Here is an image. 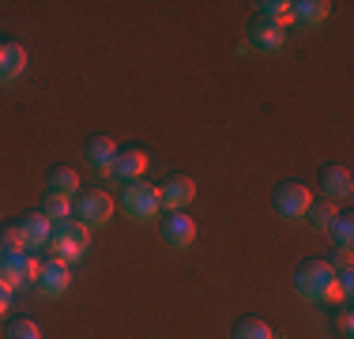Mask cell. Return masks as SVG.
Here are the masks:
<instances>
[{"mask_svg":"<svg viewBox=\"0 0 354 339\" xmlns=\"http://www.w3.org/2000/svg\"><path fill=\"white\" fill-rule=\"evenodd\" d=\"M339 271L328 260H306L298 271V294L306 302H339Z\"/></svg>","mask_w":354,"mask_h":339,"instance_id":"obj_1","label":"cell"},{"mask_svg":"<svg viewBox=\"0 0 354 339\" xmlns=\"http://www.w3.org/2000/svg\"><path fill=\"white\" fill-rule=\"evenodd\" d=\"M49 249H53L57 260L64 264H75V260L87 257L91 249V230L80 223V219H64V223H53V234H49Z\"/></svg>","mask_w":354,"mask_h":339,"instance_id":"obj_2","label":"cell"},{"mask_svg":"<svg viewBox=\"0 0 354 339\" xmlns=\"http://www.w3.org/2000/svg\"><path fill=\"white\" fill-rule=\"evenodd\" d=\"M121 211L129 219H136V223H147V219H158V211H162V200H158V189L155 185H147L140 177V181H132L129 189L121 192Z\"/></svg>","mask_w":354,"mask_h":339,"instance_id":"obj_3","label":"cell"},{"mask_svg":"<svg viewBox=\"0 0 354 339\" xmlns=\"http://www.w3.org/2000/svg\"><path fill=\"white\" fill-rule=\"evenodd\" d=\"M72 203H75V219H80L87 230H98V226H106L109 219H113V200H109V192H102V189L80 192Z\"/></svg>","mask_w":354,"mask_h":339,"instance_id":"obj_4","label":"cell"},{"mask_svg":"<svg viewBox=\"0 0 354 339\" xmlns=\"http://www.w3.org/2000/svg\"><path fill=\"white\" fill-rule=\"evenodd\" d=\"M309 208H313V189H306L301 181H286L275 189V211L286 223H306Z\"/></svg>","mask_w":354,"mask_h":339,"instance_id":"obj_5","label":"cell"},{"mask_svg":"<svg viewBox=\"0 0 354 339\" xmlns=\"http://www.w3.org/2000/svg\"><path fill=\"white\" fill-rule=\"evenodd\" d=\"M38 271H41V264H38V257L35 253H4L0 257V279H4L8 286H30V283H38Z\"/></svg>","mask_w":354,"mask_h":339,"instance_id":"obj_6","label":"cell"},{"mask_svg":"<svg viewBox=\"0 0 354 339\" xmlns=\"http://www.w3.org/2000/svg\"><path fill=\"white\" fill-rule=\"evenodd\" d=\"M38 294L41 298H64V294L72 291V264H64V260H46L38 271Z\"/></svg>","mask_w":354,"mask_h":339,"instance_id":"obj_7","label":"cell"},{"mask_svg":"<svg viewBox=\"0 0 354 339\" xmlns=\"http://www.w3.org/2000/svg\"><path fill=\"white\" fill-rule=\"evenodd\" d=\"M162 241L170 249H189L196 241V219L189 211H166L162 219Z\"/></svg>","mask_w":354,"mask_h":339,"instance_id":"obj_8","label":"cell"},{"mask_svg":"<svg viewBox=\"0 0 354 339\" xmlns=\"http://www.w3.org/2000/svg\"><path fill=\"white\" fill-rule=\"evenodd\" d=\"M147 166H151V155L143 147H121L117 158H113V177L132 185V181H140V177L147 174Z\"/></svg>","mask_w":354,"mask_h":339,"instance_id":"obj_9","label":"cell"},{"mask_svg":"<svg viewBox=\"0 0 354 339\" xmlns=\"http://www.w3.org/2000/svg\"><path fill=\"white\" fill-rule=\"evenodd\" d=\"M249 42H252V49H260V53H279V49L286 46V30L279 27V23H272V19H252V27H249Z\"/></svg>","mask_w":354,"mask_h":339,"instance_id":"obj_10","label":"cell"},{"mask_svg":"<svg viewBox=\"0 0 354 339\" xmlns=\"http://www.w3.org/2000/svg\"><path fill=\"white\" fill-rule=\"evenodd\" d=\"M351 189H354V177H351L347 166H324L320 170V196L324 200L339 203V200L351 196Z\"/></svg>","mask_w":354,"mask_h":339,"instance_id":"obj_11","label":"cell"},{"mask_svg":"<svg viewBox=\"0 0 354 339\" xmlns=\"http://www.w3.org/2000/svg\"><path fill=\"white\" fill-rule=\"evenodd\" d=\"M158 200H162L166 211H185L196 200V185H192V177H170V181L158 189Z\"/></svg>","mask_w":354,"mask_h":339,"instance_id":"obj_12","label":"cell"},{"mask_svg":"<svg viewBox=\"0 0 354 339\" xmlns=\"http://www.w3.org/2000/svg\"><path fill=\"white\" fill-rule=\"evenodd\" d=\"M83 155H87V166L95 170V174H113L117 143L109 140V136H91L87 147H83Z\"/></svg>","mask_w":354,"mask_h":339,"instance_id":"obj_13","label":"cell"},{"mask_svg":"<svg viewBox=\"0 0 354 339\" xmlns=\"http://www.w3.org/2000/svg\"><path fill=\"white\" fill-rule=\"evenodd\" d=\"M27 72V49L19 42H0V83H15Z\"/></svg>","mask_w":354,"mask_h":339,"instance_id":"obj_14","label":"cell"},{"mask_svg":"<svg viewBox=\"0 0 354 339\" xmlns=\"http://www.w3.org/2000/svg\"><path fill=\"white\" fill-rule=\"evenodd\" d=\"M19 230H23V241H27V249L35 253V249H46V245H49L53 223H49V219L41 215V211H30V215H23Z\"/></svg>","mask_w":354,"mask_h":339,"instance_id":"obj_15","label":"cell"},{"mask_svg":"<svg viewBox=\"0 0 354 339\" xmlns=\"http://www.w3.org/2000/svg\"><path fill=\"white\" fill-rule=\"evenodd\" d=\"M290 12L294 23H301V27H320L332 15V4L328 0H298V4H290Z\"/></svg>","mask_w":354,"mask_h":339,"instance_id":"obj_16","label":"cell"},{"mask_svg":"<svg viewBox=\"0 0 354 339\" xmlns=\"http://www.w3.org/2000/svg\"><path fill=\"white\" fill-rule=\"evenodd\" d=\"M49 192H57V196H75L80 192V174H75L72 166H53L49 170V181H46Z\"/></svg>","mask_w":354,"mask_h":339,"instance_id":"obj_17","label":"cell"},{"mask_svg":"<svg viewBox=\"0 0 354 339\" xmlns=\"http://www.w3.org/2000/svg\"><path fill=\"white\" fill-rule=\"evenodd\" d=\"M335 219H339V208H335L332 200H313V208L306 211V223L313 226V230H320V234L332 230Z\"/></svg>","mask_w":354,"mask_h":339,"instance_id":"obj_18","label":"cell"},{"mask_svg":"<svg viewBox=\"0 0 354 339\" xmlns=\"http://www.w3.org/2000/svg\"><path fill=\"white\" fill-rule=\"evenodd\" d=\"M41 215L49 219V223H64V219L75 215V203L68 196H57V192H46V200H41Z\"/></svg>","mask_w":354,"mask_h":339,"instance_id":"obj_19","label":"cell"},{"mask_svg":"<svg viewBox=\"0 0 354 339\" xmlns=\"http://www.w3.org/2000/svg\"><path fill=\"white\" fill-rule=\"evenodd\" d=\"M234 339H275V332H272V324H268V320L245 317V320H238V324H234Z\"/></svg>","mask_w":354,"mask_h":339,"instance_id":"obj_20","label":"cell"},{"mask_svg":"<svg viewBox=\"0 0 354 339\" xmlns=\"http://www.w3.org/2000/svg\"><path fill=\"white\" fill-rule=\"evenodd\" d=\"M260 19H272L279 23V27L286 30V23H294V12H290V0H260Z\"/></svg>","mask_w":354,"mask_h":339,"instance_id":"obj_21","label":"cell"},{"mask_svg":"<svg viewBox=\"0 0 354 339\" xmlns=\"http://www.w3.org/2000/svg\"><path fill=\"white\" fill-rule=\"evenodd\" d=\"M4 339H41V328H38V320H30V317H15V320H8Z\"/></svg>","mask_w":354,"mask_h":339,"instance_id":"obj_22","label":"cell"},{"mask_svg":"<svg viewBox=\"0 0 354 339\" xmlns=\"http://www.w3.org/2000/svg\"><path fill=\"white\" fill-rule=\"evenodd\" d=\"M328 234L335 237V245H339L343 253L354 249V219H351V215H339V219L332 223V230H328Z\"/></svg>","mask_w":354,"mask_h":339,"instance_id":"obj_23","label":"cell"},{"mask_svg":"<svg viewBox=\"0 0 354 339\" xmlns=\"http://www.w3.org/2000/svg\"><path fill=\"white\" fill-rule=\"evenodd\" d=\"M23 249H27V241H23L19 223L4 226V230H0V253H23Z\"/></svg>","mask_w":354,"mask_h":339,"instance_id":"obj_24","label":"cell"},{"mask_svg":"<svg viewBox=\"0 0 354 339\" xmlns=\"http://www.w3.org/2000/svg\"><path fill=\"white\" fill-rule=\"evenodd\" d=\"M335 283H339V302H351L354 298V275H351V268H343Z\"/></svg>","mask_w":354,"mask_h":339,"instance_id":"obj_25","label":"cell"},{"mask_svg":"<svg viewBox=\"0 0 354 339\" xmlns=\"http://www.w3.org/2000/svg\"><path fill=\"white\" fill-rule=\"evenodd\" d=\"M12 286L4 283V279H0V317H8V313H12Z\"/></svg>","mask_w":354,"mask_h":339,"instance_id":"obj_26","label":"cell"},{"mask_svg":"<svg viewBox=\"0 0 354 339\" xmlns=\"http://www.w3.org/2000/svg\"><path fill=\"white\" fill-rule=\"evenodd\" d=\"M339 332L351 339V332H354V317H351V313H343V317H339Z\"/></svg>","mask_w":354,"mask_h":339,"instance_id":"obj_27","label":"cell"},{"mask_svg":"<svg viewBox=\"0 0 354 339\" xmlns=\"http://www.w3.org/2000/svg\"><path fill=\"white\" fill-rule=\"evenodd\" d=\"M0 257H4V253H0Z\"/></svg>","mask_w":354,"mask_h":339,"instance_id":"obj_28","label":"cell"}]
</instances>
